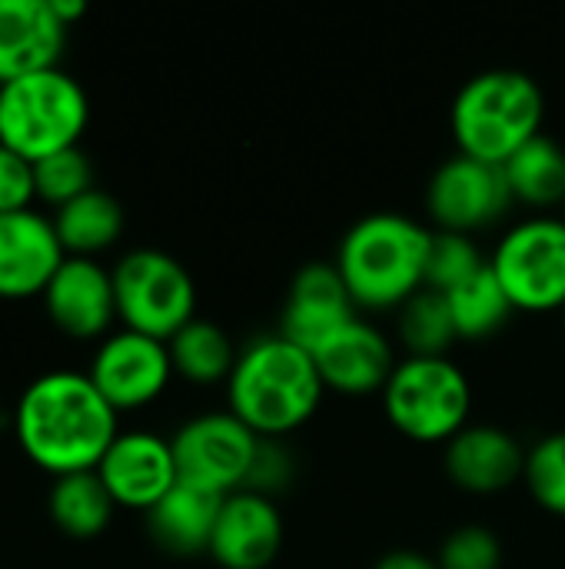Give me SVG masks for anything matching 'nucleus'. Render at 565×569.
<instances>
[{"mask_svg": "<svg viewBox=\"0 0 565 569\" xmlns=\"http://www.w3.org/2000/svg\"><path fill=\"white\" fill-rule=\"evenodd\" d=\"M526 450L529 447L496 423H466L443 447V470L460 490L493 497L523 483Z\"/></svg>", "mask_w": 565, "mask_h": 569, "instance_id": "obj_16", "label": "nucleus"}, {"mask_svg": "<svg viewBox=\"0 0 565 569\" xmlns=\"http://www.w3.org/2000/svg\"><path fill=\"white\" fill-rule=\"evenodd\" d=\"M360 307L350 297V287L333 260H310L303 263L286 290L280 330L286 340H293L303 350H316L333 330L350 323Z\"/></svg>", "mask_w": 565, "mask_h": 569, "instance_id": "obj_14", "label": "nucleus"}, {"mask_svg": "<svg viewBox=\"0 0 565 569\" xmlns=\"http://www.w3.org/2000/svg\"><path fill=\"white\" fill-rule=\"evenodd\" d=\"M440 569H503V543L486 523H463L436 550Z\"/></svg>", "mask_w": 565, "mask_h": 569, "instance_id": "obj_30", "label": "nucleus"}, {"mask_svg": "<svg viewBox=\"0 0 565 569\" xmlns=\"http://www.w3.org/2000/svg\"><path fill=\"white\" fill-rule=\"evenodd\" d=\"M167 350L173 360V373L196 387L226 383L240 357L230 333L220 323L203 320V317H193L183 330H176L167 340Z\"/></svg>", "mask_w": 565, "mask_h": 569, "instance_id": "obj_24", "label": "nucleus"}, {"mask_svg": "<svg viewBox=\"0 0 565 569\" xmlns=\"http://www.w3.org/2000/svg\"><path fill=\"white\" fill-rule=\"evenodd\" d=\"M453 313V327L460 340H486L493 333H500L509 317L516 313L513 300L506 297L503 283L496 280V273L490 270V263L473 273L470 280H463L460 287L443 293Z\"/></svg>", "mask_w": 565, "mask_h": 569, "instance_id": "obj_25", "label": "nucleus"}, {"mask_svg": "<svg viewBox=\"0 0 565 569\" xmlns=\"http://www.w3.org/2000/svg\"><path fill=\"white\" fill-rule=\"evenodd\" d=\"M546 97L536 77L493 67L473 73L453 97L450 130L456 150L483 163L503 167L523 143L543 133Z\"/></svg>", "mask_w": 565, "mask_h": 569, "instance_id": "obj_4", "label": "nucleus"}, {"mask_svg": "<svg viewBox=\"0 0 565 569\" xmlns=\"http://www.w3.org/2000/svg\"><path fill=\"white\" fill-rule=\"evenodd\" d=\"M50 10L57 13V20L63 27H73L83 13H87V3L83 0H50Z\"/></svg>", "mask_w": 565, "mask_h": 569, "instance_id": "obj_34", "label": "nucleus"}, {"mask_svg": "<svg viewBox=\"0 0 565 569\" xmlns=\"http://www.w3.org/2000/svg\"><path fill=\"white\" fill-rule=\"evenodd\" d=\"M97 477L110 490L117 507L153 510L176 483V460L170 440L150 430H123L103 453Z\"/></svg>", "mask_w": 565, "mask_h": 569, "instance_id": "obj_12", "label": "nucleus"}, {"mask_svg": "<svg viewBox=\"0 0 565 569\" xmlns=\"http://www.w3.org/2000/svg\"><path fill=\"white\" fill-rule=\"evenodd\" d=\"M260 440L240 417L230 410L196 413L170 437L176 477L190 487L230 497L246 490Z\"/></svg>", "mask_w": 565, "mask_h": 569, "instance_id": "obj_9", "label": "nucleus"}, {"mask_svg": "<svg viewBox=\"0 0 565 569\" xmlns=\"http://www.w3.org/2000/svg\"><path fill=\"white\" fill-rule=\"evenodd\" d=\"M490 270L516 310L553 313L565 307V217L516 220L490 253Z\"/></svg>", "mask_w": 565, "mask_h": 569, "instance_id": "obj_8", "label": "nucleus"}, {"mask_svg": "<svg viewBox=\"0 0 565 569\" xmlns=\"http://www.w3.org/2000/svg\"><path fill=\"white\" fill-rule=\"evenodd\" d=\"M53 230L57 240L63 247L67 257H97L103 250H110L127 227V213L120 207V200L100 187L80 193L77 200L63 203L60 210H53Z\"/></svg>", "mask_w": 565, "mask_h": 569, "instance_id": "obj_21", "label": "nucleus"}, {"mask_svg": "<svg viewBox=\"0 0 565 569\" xmlns=\"http://www.w3.org/2000/svg\"><path fill=\"white\" fill-rule=\"evenodd\" d=\"M220 507L223 497L180 480L153 510H147L150 540L173 557H200L210 550Z\"/></svg>", "mask_w": 565, "mask_h": 569, "instance_id": "obj_20", "label": "nucleus"}, {"mask_svg": "<svg viewBox=\"0 0 565 569\" xmlns=\"http://www.w3.org/2000/svg\"><path fill=\"white\" fill-rule=\"evenodd\" d=\"M373 569H440L436 557L423 553V550H410V547H396V550H386Z\"/></svg>", "mask_w": 565, "mask_h": 569, "instance_id": "obj_33", "label": "nucleus"}, {"mask_svg": "<svg viewBox=\"0 0 565 569\" xmlns=\"http://www.w3.org/2000/svg\"><path fill=\"white\" fill-rule=\"evenodd\" d=\"M67 33L50 0H0V87L60 67Z\"/></svg>", "mask_w": 565, "mask_h": 569, "instance_id": "obj_19", "label": "nucleus"}, {"mask_svg": "<svg viewBox=\"0 0 565 569\" xmlns=\"http://www.w3.org/2000/svg\"><path fill=\"white\" fill-rule=\"evenodd\" d=\"M90 120L83 87L60 67L0 87V143L30 163L80 147Z\"/></svg>", "mask_w": 565, "mask_h": 569, "instance_id": "obj_5", "label": "nucleus"}, {"mask_svg": "<svg viewBox=\"0 0 565 569\" xmlns=\"http://www.w3.org/2000/svg\"><path fill=\"white\" fill-rule=\"evenodd\" d=\"M110 273L117 320H123V330L167 343L196 317V283L176 257L153 247H137L123 253Z\"/></svg>", "mask_w": 565, "mask_h": 569, "instance_id": "obj_7", "label": "nucleus"}, {"mask_svg": "<svg viewBox=\"0 0 565 569\" xmlns=\"http://www.w3.org/2000/svg\"><path fill=\"white\" fill-rule=\"evenodd\" d=\"M33 200H37L33 163L0 143V213L30 210Z\"/></svg>", "mask_w": 565, "mask_h": 569, "instance_id": "obj_32", "label": "nucleus"}, {"mask_svg": "<svg viewBox=\"0 0 565 569\" xmlns=\"http://www.w3.org/2000/svg\"><path fill=\"white\" fill-rule=\"evenodd\" d=\"M563 323H565V307H563Z\"/></svg>", "mask_w": 565, "mask_h": 569, "instance_id": "obj_35", "label": "nucleus"}, {"mask_svg": "<svg viewBox=\"0 0 565 569\" xmlns=\"http://www.w3.org/2000/svg\"><path fill=\"white\" fill-rule=\"evenodd\" d=\"M33 187H37V200L60 210L63 203H70L80 193L97 187L93 183V163L80 147L50 153V157L33 163Z\"/></svg>", "mask_w": 565, "mask_h": 569, "instance_id": "obj_28", "label": "nucleus"}, {"mask_svg": "<svg viewBox=\"0 0 565 569\" xmlns=\"http://www.w3.org/2000/svg\"><path fill=\"white\" fill-rule=\"evenodd\" d=\"M383 413L413 443H450L473 410V387L453 357H400L386 387Z\"/></svg>", "mask_w": 565, "mask_h": 569, "instance_id": "obj_6", "label": "nucleus"}, {"mask_svg": "<svg viewBox=\"0 0 565 569\" xmlns=\"http://www.w3.org/2000/svg\"><path fill=\"white\" fill-rule=\"evenodd\" d=\"M50 323L73 340H97L117 320L113 273L90 257H67L43 290Z\"/></svg>", "mask_w": 565, "mask_h": 569, "instance_id": "obj_17", "label": "nucleus"}, {"mask_svg": "<svg viewBox=\"0 0 565 569\" xmlns=\"http://www.w3.org/2000/svg\"><path fill=\"white\" fill-rule=\"evenodd\" d=\"M283 513L273 497L236 490L223 497L206 557L220 569H266L283 550Z\"/></svg>", "mask_w": 565, "mask_h": 569, "instance_id": "obj_13", "label": "nucleus"}, {"mask_svg": "<svg viewBox=\"0 0 565 569\" xmlns=\"http://www.w3.org/2000/svg\"><path fill=\"white\" fill-rule=\"evenodd\" d=\"M293 480V457L286 450L283 440H260L246 490L263 493V497H276L280 490H286Z\"/></svg>", "mask_w": 565, "mask_h": 569, "instance_id": "obj_31", "label": "nucleus"}, {"mask_svg": "<svg viewBox=\"0 0 565 569\" xmlns=\"http://www.w3.org/2000/svg\"><path fill=\"white\" fill-rule=\"evenodd\" d=\"M523 483L536 507L565 520V430H553L526 450Z\"/></svg>", "mask_w": 565, "mask_h": 569, "instance_id": "obj_27", "label": "nucleus"}, {"mask_svg": "<svg viewBox=\"0 0 565 569\" xmlns=\"http://www.w3.org/2000/svg\"><path fill=\"white\" fill-rule=\"evenodd\" d=\"M313 360L326 390L370 397L383 393L400 357L393 353V340L376 323L353 317L313 350Z\"/></svg>", "mask_w": 565, "mask_h": 569, "instance_id": "obj_15", "label": "nucleus"}, {"mask_svg": "<svg viewBox=\"0 0 565 569\" xmlns=\"http://www.w3.org/2000/svg\"><path fill=\"white\" fill-rule=\"evenodd\" d=\"M323 393L313 353L283 333H266L240 350L226 380V410L256 437L286 440L316 417Z\"/></svg>", "mask_w": 565, "mask_h": 569, "instance_id": "obj_2", "label": "nucleus"}, {"mask_svg": "<svg viewBox=\"0 0 565 569\" xmlns=\"http://www.w3.org/2000/svg\"><path fill=\"white\" fill-rule=\"evenodd\" d=\"M117 410L80 370H50L17 400L13 433L23 457L43 473L97 470L117 440Z\"/></svg>", "mask_w": 565, "mask_h": 569, "instance_id": "obj_1", "label": "nucleus"}, {"mask_svg": "<svg viewBox=\"0 0 565 569\" xmlns=\"http://www.w3.org/2000/svg\"><path fill=\"white\" fill-rule=\"evenodd\" d=\"M396 337L406 357H450L456 337L450 303L440 290L423 287L396 310Z\"/></svg>", "mask_w": 565, "mask_h": 569, "instance_id": "obj_26", "label": "nucleus"}, {"mask_svg": "<svg viewBox=\"0 0 565 569\" xmlns=\"http://www.w3.org/2000/svg\"><path fill=\"white\" fill-rule=\"evenodd\" d=\"M87 377L117 413H130L160 400L176 373L163 340L137 330H117L100 340Z\"/></svg>", "mask_w": 565, "mask_h": 569, "instance_id": "obj_11", "label": "nucleus"}, {"mask_svg": "<svg viewBox=\"0 0 565 569\" xmlns=\"http://www.w3.org/2000/svg\"><path fill=\"white\" fill-rule=\"evenodd\" d=\"M113 497L97 477V470L57 477L47 497V513L53 527L70 540H97L113 520Z\"/></svg>", "mask_w": 565, "mask_h": 569, "instance_id": "obj_22", "label": "nucleus"}, {"mask_svg": "<svg viewBox=\"0 0 565 569\" xmlns=\"http://www.w3.org/2000/svg\"><path fill=\"white\" fill-rule=\"evenodd\" d=\"M67 260L53 220L30 210L0 213V300L43 297Z\"/></svg>", "mask_w": 565, "mask_h": 569, "instance_id": "obj_18", "label": "nucleus"}, {"mask_svg": "<svg viewBox=\"0 0 565 569\" xmlns=\"http://www.w3.org/2000/svg\"><path fill=\"white\" fill-rule=\"evenodd\" d=\"M516 203L553 210L565 203V147L549 133H536L503 163Z\"/></svg>", "mask_w": 565, "mask_h": 569, "instance_id": "obj_23", "label": "nucleus"}, {"mask_svg": "<svg viewBox=\"0 0 565 569\" xmlns=\"http://www.w3.org/2000/svg\"><path fill=\"white\" fill-rule=\"evenodd\" d=\"M563 210H565V203H563Z\"/></svg>", "mask_w": 565, "mask_h": 569, "instance_id": "obj_36", "label": "nucleus"}, {"mask_svg": "<svg viewBox=\"0 0 565 569\" xmlns=\"http://www.w3.org/2000/svg\"><path fill=\"white\" fill-rule=\"evenodd\" d=\"M490 263L483 257L480 243L470 233H453V230H433V247H430V267H426V287L430 290H453L473 273H480Z\"/></svg>", "mask_w": 565, "mask_h": 569, "instance_id": "obj_29", "label": "nucleus"}, {"mask_svg": "<svg viewBox=\"0 0 565 569\" xmlns=\"http://www.w3.org/2000/svg\"><path fill=\"white\" fill-rule=\"evenodd\" d=\"M513 190L506 183L503 167L483 163L466 153L446 157L426 183V213L436 230L476 233L493 227L513 207Z\"/></svg>", "mask_w": 565, "mask_h": 569, "instance_id": "obj_10", "label": "nucleus"}, {"mask_svg": "<svg viewBox=\"0 0 565 569\" xmlns=\"http://www.w3.org/2000/svg\"><path fill=\"white\" fill-rule=\"evenodd\" d=\"M433 230L396 210H376L350 223L336 247V270L360 310H400L426 287Z\"/></svg>", "mask_w": 565, "mask_h": 569, "instance_id": "obj_3", "label": "nucleus"}]
</instances>
